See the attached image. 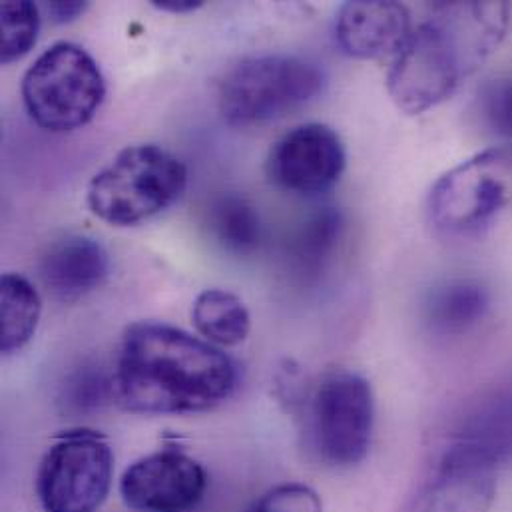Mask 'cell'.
I'll return each instance as SVG.
<instances>
[{
	"mask_svg": "<svg viewBox=\"0 0 512 512\" xmlns=\"http://www.w3.org/2000/svg\"><path fill=\"white\" fill-rule=\"evenodd\" d=\"M114 401L136 415L216 409L238 387V367L220 347L160 321L126 327L114 371Z\"/></svg>",
	"mask_w": 512,
	"mask_h": 512,
	"instance_id": "1",
	"label": "cell"
},
{
	"mask_svg": "<svg viewBox=\"0 0 512 512\" xmlns=\"http://www.w3.org/2000/svg\"><path fill=\"white\" fill-rule=\"evenodd\" d=\"M507 16L501 2H467L413 28L387 74L397 108L415 116L451 98L461 80L501 44Z\"/></svg>",
	"mask_w": 512,
	"mask_h": 512,
	"instance_id": "2",
	"label": "cell"
},
{
	"mask_svg": "<svg viewBox=\"0 0 512 512\" xmlns=\"http://www.w3.org/2000/svg\"><path fill=\"white\" fill-rule=\"evenodd\" d=\"M188 186V168L158 144L124 148L88 184L86 204L102 222L130 228L176 204Z\"/></svg>",
	"mask_w": 512,
	"mask_h": 512,
	"instance_id": "3",
	"label": "cell"
},
{
	"mask_svg": "<svg viewBox=\"0 0 512 512\" xmlns=\"http://www.w3.org/2000/svg\"><path fill=\"white\" fill-rule=\"evenodd\" d=\"M22 102L36 126L72 132L88 124L106 98L98 62L74 42L46 48L24 72Z\"/></svg>",
	"mask_w": 512,
	"mask_h": 512,
	"instance_id": "4",
	"label": "cell"
},
{
	"mask_svg": "<svg viewBox=\"0 0 512 512\" xmlns=\"http://www.w3.org/2000/svg\"><path fill=\"white\" fill-rule=\"evenodd\" d=\"M323 70L305 58L265 54L238 62L220 86V110L232 126L277 120L321 94Z\"/></svg>",
	"mask_w": 512,
	"mask_h": 512,
	"instance_id": "5",
	"label": "cell"
},
{
	"mask_svg": "<svg viewBox=\"0 0 512 512\" xmlns=\"http://www.w3.org/2000/svg\"><path fill=\"white\" fill-rule=\"evenodd\" d=\"M307 437L317 459L331 469L365 461L375 431L371 383L353 371H329L307 399Z\"/></svg>",
	"mask_w": 512,
	"mask_h": 512,
	"instance_id": "6",
	"label": "cell"
},
{
	"mask_svg": "<svg viewBox=\"0 0 512 512\" xmlns=\"http://www.w3.org/2000/svg\"><path fill=\"white\" fill-rule=\"evenodd\" d=\"M114 481L110 443L94 431H68L50 445L36 471L44 512H98Z\"/></svg>",
	"mask_w": 512,
	"mask_h": 512,
	"instance_id": "7",
	"label": "cell"
},
{
	"mask_svg": "<svg viewBox=\"0 0 512 512\" xmlns=\"http://www.w3.org/2000/svg\"><path fill=\"white\" fill-rule=\"evenodd\" d=\"M512 162V144L477 154L445 172L429 194V216L447 236L471 238L493 226L509 194L499 168Z\"/></svg>",
	"mask_w": 512,
	"mask_h": 512,
	"instance_id": "8",
	"label": "cell"
},
{
	"mask_svg": "<svg viewBox=\"0 0 512 512\" xmlns=\"http://www.w3.org/2000/svg\"><path fill=\"white\" fill-rule=\"evenodd\" d=\"M512 461V377L471 401L449 433L437 467L495 475Z\"/></svg>",
	"mask_w": 512,
	"mask_h": 512,
	"instance_id": "9",
	"label": "cell"
},
{
	"mask_svg": "<svg viewBox=\"0 0 512 512\" xmlns=\"http://www.w3.org/2000/svg\"><path fill=\"white\" fill-rule=\"evenodd\" d=\"M347 166L339 134L319 122L295 126L269 150L265 170L269 180L291 194L317 196L331 190Z\"/></svg>",
	"mask_w": 512,
	"mask_h": 512,
	"instance_id": "10",
	"label": "cell"
},
{
	"mask_svg": "<svg viewBox=\"0 0 512 512\" xmlns=\"http://www.w3.org/2000/svg\"><path fill=\"white\" fill-rule=\"evenodd\" d=\"M206 491L204 465L180 449L150 453L134 461L120 479V497L136 512H194Z\"/></svg>",
	"mask_w": 512,
	"mask_h": 512,
	"instance_id": "11",
	"label": "cell"
},
{
	"mask_svg": "<svg viewBox=\"0 0 512 512\" xmlns=\"http://www.w3.org/2000/svg\"><path fill=\"white\" fill-rule=\"evenodd\" d=\"M413 32L409 10L393 0L345 2L335 20L339 48L361 60L397 56Z\"/></svg>",
	"mask_w": 512,
	"mask_h": 512,
	"instance_id": "12",
	"label": "cell"
},
{
	"mask_svg": "<svg viewBox=\"0 0 512 512\" xmlns=\"http://www.w3.org/2000/svg\"><path fill=\"white\" fill-rule=\"evenodd\" d=\"M106 250L90 236L66 234L54 240L38 261L46 293L60 303H76L96 291L108 277Z\"/></svg>",
	"mask_w": 512,
	"mask_h": 512,
	"instance_id": "13",
	"label": "cell"
},
{
	"mask_svg": "<svg viewBox=\"0 0 512 512\" xmlns=\"http://www.w3.org/2000/svg\"><path fill=\"white\" fill-rule=\"evenodd\" d=\"M497 477L433 467L401 512H491Z\"/></svg>",
	"mask_w": 512,
	"mask_h": 512,
	"instance_id": "14",
	"label": "cell"
},
{
	"mask_svg": "<svg viewBox=\"0 0 512 512\" xmlns=\"http://www.w3.org/2000/svg\"><path fill=\"white\" fill-rule=\"evenodd\" d=\"M491 307L489 289L477 279H451L429 291L423 303L425 325L441 337H459L475 329Z\"/></svg>",
	"mask_w": 512,
	"mask_h": 512,
	"instance_id": "15",
	"label": "cell"
},
{
	"mask_svg": "<svg viewBox=\"0 0 512 512\" xmlns=\"http://www.w3.org/2000/svg\"><path fill=\"white\" fill-rule=\"evenodd\" d=\"M42 315V299L34 283L20 273L0 279V349L4 355L22 351L34 337Z\"/></svg>",
	"mask_w": 512,
	"mask_h": 512,
	"instance_id": "16",
	"label": "cell"
},
{
	"mask_svg": "<svg viewBox=\"0 0 512 512\" xmlns=\"http://www.w3.org/2000/svg\"><path fill=\"white\" fill-rule=\"evenodd\" d=\"M192 321L202 339L216 347L240 345L252 331V315L246 303L236 293L216 287L196 297Z\"/></svg>",
	"mask_w": 512,
	"mask_h": 512,
	"instance_id": "17",
	"label": "cell"
},
{
	"mask_svg": "<svg viewBox=\"0 0 512 512\" xmlns=\"http://www.w3.org/2000/svg\"><path fill=\"white\" fill-rule=\"evenodd\" d=\"M208 228L214 242L232 256H252L261 244L259 212L238 194H222L210 204Z\"/></svg>",
	"mask_w": 512,
	"mask_h": 512,
	"instance_id": "18",
	"label": "cell"
},
{
	"mask_svg": "<svg viewBox=\"0 0 512 512\" xmlns=\"http://www.w3.org/2000/svg\"><path fill=\"white\" fill-rule=\"evenodd\" d=\"M343 234V218L335 208L317 210L295 234L289 259L301 277L323 271Z\"/></svg>",
	"mask_w": 512,
	"mask_h": 512,
	"instance_id": "19",
	"label": "cell"
},
{
	"mask_svg": "<svg viewBox=\"0 0 512 512\" xmlns=\"http://www.w3.org/2000/svg\"><path fill=\"white\" fill-rule=\"evenodd\" d=\"M2 24V62L24 56L34 44L40 30V10L28 0H6L0 6Z\"/></svg>",
	"mask_w": 512,
	"mask_h": 512,
	"instance_id": "20",
	"label": "cell"
},
{
	"mask_svg": "<svg viewBox=\"0 0 512 512\" xmlns=\"http://www.w3.org/2000/svg\"><path fill=\"white\" fill-rule=\"evenodd\" d=\"M108 401H114V383L112 373L106 375L102 367L82 365L64 383L62 403L66 411L90 413Z\"/></svg>",
	"mask_w": 512,
	"mask_h": 512,
	"instance_id": "21",
	"label": "cell"
},
{
	"mask_svg": "<svg viewBox=\"0 0 512 512\" xmlns=\"http://www.w3.org/2000/svg\"><path fill=\"white\" fill-rule=\"evenodd\" d=\"M244 512H323V503L311 487L283 483L263 493Z\"/></svg>",
	"mask_w": 512,
	"mask_h": 512,
	"instance_id": "22",
	"label": "cell"
},
{
	"mask_svg": "<svg viewBox=\"0 0 512 512\" xmlns=\"http://www.w3.org/2000/svg\"><path fill=\"white\" fill-rule=\"evenodd\" d=\"M481 112L493 134L512 140V76L493 80L483 90Z\"/></svg>",
	"mask_w": 512,
	"mask_h": 512,
	"instance_id": "23",
	"label": "cell"
},
{
	"mask_svg": "<svg viewBox=\"0 0 512 512\" xmlns=\"http://www.w3.org/2000/svg\"><path fill=\"white\" fill-rule=\"evenodd\" d=\"M88 8V2H80V0H70V2H48L46 10L52 16L54 22L62 24V22H70L74 18H78L80 14H84Z\"/></svg>",
	"mask_w": 512,
	"mask_h": 512,
	"instance_id": "24",
	"label": "cell"
},
{
	"mask_svg": "<svg viewBox=\"0 0 512 512\" xmlns=\"http://www.w3.org/2000/svg\"><path fill=\"white\" fill-rule=\"evenodd\" d=\"M152 6L172 14H186L204 6L202 0H152Z\"/></svg>",
	"mask_w": 512,
	"mask_h": 512,
	"instance_id": "25",
	"label": "cell"
}]
</instances>
